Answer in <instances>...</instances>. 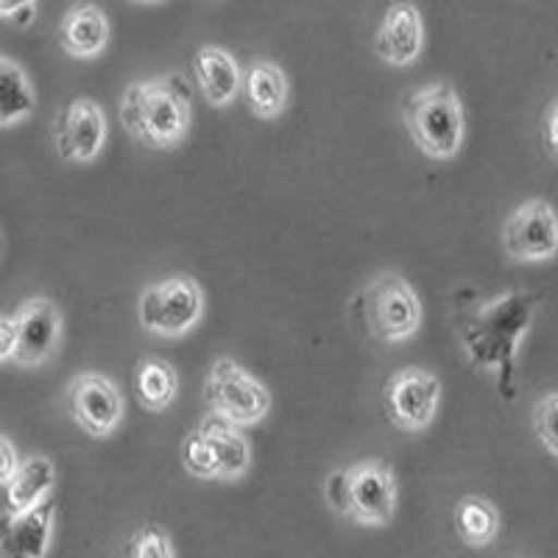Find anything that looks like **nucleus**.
Here are the masks:
<instances>
[{
	"label": "nucleus",
	"instance_id": "1",
	"mask_svg": "<svg viewBox=\"0 0 558 558\" xmlns=\"http://www.w3.org/2000/svg\"><path fill=\"white\" fill-rule=\"evenodd\" d=\"M542 296L531 291H508L492 299L458 296L456 322L463 349L475 372L495 375L506 402L517 400V352L531 332Z\"/></svg>",
	"mask_w": 558,
	"mask_h": 558
},
{
	"label": "nucleus",
	"instance_id": "2",
	"mask_svg": "<svg viewBox=\"0 0 558 558\" xmlns=\"http://www.w3.org/2000/svg\"><path fill=\"white\" fill-rule=\"evenodd\" d=\"M121 121L129 137L154 151H177L193 123L191 87L182 73L129 84L121 98Z\"/></svg>",
	"mask_w": 558,
	"mask_h": 558
},
{
	"label": "nucleus",
	"instance_id": "3",
	"mask_svg": "<svg viewBox=\"0 0 558 558\" xmlns=\"http://www.w3.org/2000/svg\"><path fill=\"white\" fill-rule=\"evenodd\" d=\"M327 506L361 527H388L397 517L400 486L386 461H357L347 470L327 475L324 483Z\"/></svg>",
	"mask_w": 558,
	"mask_h": 558
},
{
	"label": "nucleus",
	"instance_id": "4",
	"mask_svg": "<svg viewBox=\"0 0 558 558\" xmlns=\"http://www.w3.org/2000/svg\"><path fill=\"white\" fill-rule=\"evenodd\" d=\"M405 123L413 143L430 159H452L466 137L461 98L450 82H433L405 98Z\"/></svg>",
	"mask_w": 558,
	"mask_h": 558
},
{
	"label": "nucleus",
	"instance_id": "5",
	"mask_svg": "<svg viewBox=\"0 0 558 558\" xmlns=\"http://www.w3.org/2000/svg\"><path fill=\"white\" fill-rule=\"evenodd\" d=\"M204 402L213 416L235 427H248L268 416L271 391L235 357H216L204 383Z\"/></svg>",
	"mask_w": 558,
	"mask_h": 558
},
{
	"label": "nucleus",
	"instance_id": "6",
	"mask_svg": "<svg viewBox=\"0 0 558 558\" xmlns=\"http://www.w3.org/2000/svg\"><path fill=\"white\" fill-rule=\"evenodd\" d=\"M363 322L380 343L411 341L422 327V302L402 274H380L361 296Z\"/></svg>",
	"mask_w": 558,
	"mask_h": 558
},
{
	"label": "nucleus",
	"instance_id": "7",
	"mask_svg": "<svg viewBox=\"0 0 558 558\" xmlns=\"http://www.w3.org/2000/svg\"><path fill=\"white\" fill-rule=\"evenodd\" d=\"M204 291L187 274L168 277L140 293L137 322L148 336L182 338L202 322Z\"/></svg>",
	"mask_w": 558,
	"mask_h": 558
},
{
	"label": "nucleus",
	"instance_id": "8",
	"mask_svg": "<svg viewBox=\"0 0 558 558\" xmlns=\"http://www.w3.org/2000/svg\"><path fill=\"white\" fill-rule=\"evenodd\" d=\"M441 380L422 366H405L383 388V411L393 427L418 433L433 425L441 405Z\"/></svg>",
	"mask_w": 558,
	"mask_h": 558
},
{
	"label": "nucleus",
	"instance_id": "9",
	"mask_svg": "<svg viewBox=\"0 0 558 558\" xmlns=\"http://www.w3.org/2000/svg\"><path fill=\"white\" fill-rule=\"evenodd\" d=\"M502 248L517 263H550L558 254V213L545 198H527L502 223Z\"/></svg>",
	"mask_w": 558,
	"mask_h": 558
},
{
	"label": "nucleus",
	"instance_id": "10",
	"mask_svg": "<svg viewBox=\"0 0 558 558\" xmlns=\"http://www.w3.org/2000/svg\"><path fill=\"white\" fill-rule=\"evenodd\" d=\"M68 405L73 422L98 441L112 436L126 413V402H123L118 383L98 372H84V375L73 377L68 388Z\"/></svg>",
	"mask_w": 558,
	"mask_h": 558
},
{
	"label": "nucleus",
	"instance_id": "11",
	"mask_svg": "<svg viewBox=\"0 0 558 558\" xmlns=\"http://www.w3.org/2000/svg\"><path fill=\"white\" fill-rule=\"evenodd\" d=\"M12 316L17 322V355H14V366H45L57 355L64 338V318L59 305L48 296H32Z\"/></svg>",
	"mask_w": 558,
	"mask_h": 558
},
{
	"label": "nucleus",
	"instance_id": "12",
	"mask_svg": "<svg viewBox=\"0 0 558 558\" xmlns=\"http://www.w3.org/2000/svg\"><path fill=\"white\" fill-rule=\"evenodd\" d=\"M53 140L64 162H76V166L93 162L107 143V114L101 104L87 96L73 98L57 118Z\"/></svg>",
	"mask_w": 558,
	"mask_h": 558
},
{
	"label": "nucleus",
	"instance_id": "13",
	"mask_svg": "<svg viewBox=\"0 0 558 558\" xmlns=\"http://www.w3.org/2000/svg\"><path fill=\"white\" fill-rule=\"evenodd\" d=\"M377 57L393 68H408L425 51V20L416 3H391L375 37Z\"/></svg>",
	"mask_w": 558,
	"mask_h": 558
},
{
	"label": "nucleus",
	"instance_id": "14",
	"mask_svg": "<svg viewBox=\"0 0 558 558\" xmlns=\"http://www.w3.org/2000/svg\"><path fill=\"white\" fill-rule=\"evenodd\" d=\"M57 527V500H45L26 514L7 517L0 536V558H45Z\"/></svg>",
	"mask_w": 558,
	"mask_h": 558
},
{
	"label": "nucleus",
	"instance_id": "15",
	"mask_svg": "<svg viewBox=\"0 0 558 558\" xmlns=\"http://www.w3.org/2000/svg\"><path fill=\"white\" fill-rule=\"evenodd\" d=\"M112 39V26L101 7L96 3H76L64 12L59 23V45L62 51L73 59H98L107 51Z\"/></svg>",
	"mask_w": 558,
	"mask_h": 558
},
{
	"label": "nucleus",
	"instance_id": "16",
	"mask_svg": "<svg viewBox=\"0 0 558 558\" xmlns=\"http://www.w3.org/2000/svg\"><path fill=\"white\" fill-rule=\"evenodd\" d=\"M193 70H196L198 89L209 107L221 109L235 104L238 93L243 89V73L238 59L227 48H218V45L198 48L193 57Z\"/></svg>",
	"mask_w": 558,
	"mask_h": 558
},
{
	"label": "nucleus",
	"instance_id": "17",
	"mask_svg": "<svg viewBox=\"0 0 558 558\" xmlns=\"http://www.w3.org/2000/svg\"><path fill=\"white\" fill-rule=\"evenodd\" d=\"M243 93H246L248 109L263 121L279 118L291 104V84H288L286 70L268 59H254L248 64L243 76Z\"/></svg>",
	"mask_w": 558,
	"mask_h": 558
},
{
	"label": "nucleus",
	"instance_id": "18",
	"mask_svg": "<svg viewBox=\"0 0 558 558\" xmlns=\"http://www.w3.org/2000/svg\"><path fill=\"white\" fill-rule=\"evenodd\" d=\"M57 486V466L48 456L23 458V466L7 486V517H20L51 500Z\"/></svg>",
	"mask_w": 558,
	"mask_h": 558
},
{
	"label": "nucleus",
	"instance_id": "19",
	"mask_svg": "<svg viewBox=\"0 0 558 558\" xmlns=\"http://www.w3.org/2000/svg\"><path fill=\"white\" fill-rule=\"evenodd\" d=\"M202 436L207 438L209 447H213V456L218 461V472H221L223 483H235L252 466V447H248V438L243 436L241 427L229 425L223 418L213 416L209 413L198 425Z\"/></svg>",
	"mask_w": 558,
	"mask_h": 558
},
{
	"label": "nucleus",
	"instance_id": "20",
	"mask_svg": "<svg viewBox=\"0 0 558 558\" xmlns=\"http://www.w3.org/2000/svg\"><path fill=\"white\" fill-rule=\"evenodd\" d=\"M37 109V93L28 73L12 57H0V126L14 129Z\"/></svg>",
	"mask_w": 558,
	"mask_h": 558
},
{
	"label": "nucleus",
	"instance_id": "21",
	"mask_svg": "<svg viewBox=\"0 0 558 558\" xmlns=\"http://www.w3.org/2000/svg\"><path fill=\"white\" fill-rule=\"evenodd\" d=\"M179 375L162 357H143L134 368V397L146 411L162 413L177 402Z\"/></svg>",
	"mask_w": 558,
	"mask_h": 558
},
{
	"label": "nucleus",
	"instance_id": "22",
	"mask_svg": "<svg viewBox=\"0 0 558 558\" xmlns=\"http://www.w3.org/2000/svg\"><path fill=\"white\" fill-rule=\"evenodd\" d=\"M456 533L458 539L472 550H483L500 533V511L488 497L466 495L456 506Z\"/></svg>",
	"mask_w": 558,
	"mask_h": 558
},
{
	"label": "nucleus",
	"instance_id": "23",
	"mask_svg": "<svg viewBox=\"0 0 558 558\" xmlns=\"http://www.w3.org/2000/svg\"><path fill=\"white\" fill-rule=\"evenodd\" d=\"M182 466L193 477H198V481H221L213 447H209V441L202 436L198 427L193 433H187V438L182 441Z\"/></svg>",
	"mask_w": 558,
	"mask_h": 558
},
{
	"label": "nucleus",
	"instance_id": "24",
	"mask_svg": "<svg viewBox=\"0 0 558 558\" xmlns=\"http://www.w3.org/2000/svg\"><path fill=\"white\" fill-rule=\"evenodd\" d=\"M126 558H177V553L166 527L143 525L129 539Z\"/></svg>",
	"mask_w": 558,
	"mask_h": 558
},
{
	"label": "nucleus",
	"instance_id": "25",
	"mask_svg": "<svg viewBox=\"0 0 558 558\" xmlns=\"http://www.w3.org/2000/svg\"><path fill=\"white\" fill-rule=\"evenodd\" d=\"M533 430L550 456L558 458V391L545 393L533 405Z\"/></svg>",
	"mask_w": 558,
	"mask_h": 558
},
{
	"label": "nucleus",
	"instance_id": "26",
	"mask_svg": "<svg viewBox=\"0 0 558 558\" xmlns=\"http://www.w3.org/2000/svg\"><path fill=\"white\" fill-rule=\"evenodd\" d=\"M23 461L17 458V450H14L12 438L9 436H0V483L9 486L14 481V475L20 472Z\"/></svg>",
	"mask_w": 558,
	"mask_h": 558
},
{
	"label": "nucleus",
	"instance_id": "27",
	"mask_svg": "<svg viewBox=\"0 0 558 558\" xmlns=\"http://www.w3.org/2000/svg\"><path fill=\"white\" fill-rule=\"evenodd\" d=\"M17 355V322H14L12 313L0 318V361L14 363Z\"/></svg>",
	"mask_w": 558,
	"mask_h": 558
},
{
	"label": "nucleus",
	"instance_id": "28",
	"mask_svg": "<svg viewBox=\"0 0 558 558\" xmlns=\"http://www.w3.org/2000/svg\"><path fill=\"white\" fill-rule=\"evenodd\" d=\"M37 14V3L34 0H20V3H0V17L14 20V23H23L28 26Z\"/></svg>",
	"mask_w": 558,
	"mask_h": 558
},
{
	"label": "nucleus",
	"instance_id": "29",
	"mask_svg": "<svg viewBox=\"0 0 558 558\" xmlns=\"http://www.w3.org/2000/svg\"><path fill=\"white\" fill-rule=\"evenodd\" d=\"M542 129H545L547 151H550V157L558 162V96L553 98V104L547 107L545 123H542Z\"/></svg>",
	"mask_w": 558,
	"mask_h": 558
}]
</instances>
